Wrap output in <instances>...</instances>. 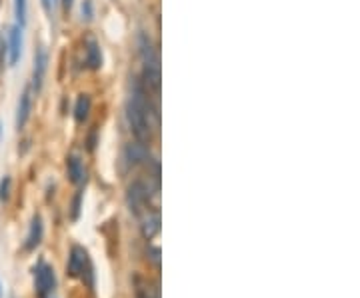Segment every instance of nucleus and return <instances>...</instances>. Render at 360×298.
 Wrapping results in <instances>:
<instances>
[{
    "mask_svg": "<svg viewBox=\"0 0 360 298\" xmlns=\"http://www.w3.org/2000/svg\"><path fill=\"white\" fill-rule=\"evenodd\" d=\"M155 112L156 110H153L150 94L146 91V86L142 84V80H134L129 108H127V118L136 141L146 144L153 141V115Z\"/></svg>",
    "mask_w": 360,
    "mask_h": 298,
    "instance_id": "nucleus-1",
    "label": "nucleus"
},
{
    "mask_svg": "<svg viewBox=\"0 0 360 298\" xmlns=\"http://www.w3.org/2000/svg\"><path fill=\"white\" fill-rule=\"evenodd\" d=\"M139 46H141L142 56V84L146 86L148 94L158 96L160 94V60H158V54L153 46V40L146 34H141Z\"/></svg>",
    "mask_w": 360,
    "mask_h": 298,
    "instance_id": "nucleus-2",
    "label": "nucleus"
},
{
    "mask_svg": "<svg viewBox=\"0 0 360 298\" xmlns=\"http://www.w3.org/2000/svg\"><path fill=\"white\" fill-rule=\"evenodd\" d=\"M66 274L70 278H78V280H84L86 276L92 278V262H90L86 248L80 247V245H75L70 248L68 262H66Z\"/></svg>",
    "mask_w": 360,
    "mask_h": 298,
    "instance_id": "nucleus-3",
    "label": "nucleus"
},
{
    "mask_svg": "<svg viewBox=\"0 0 360 298\" xmlns=\"http://www.w3.org/2000/svg\"><path fill=\"white\" fill-rule=\"evenodd\" d=\"M127 205L134 216H141L150 208V186L144 181L130 182L127 188Z\"/></svg>",
    "mask_w": 360,
    "mask_h": 298,
    "instance_id": "nucleus-4",
    "label": "nucleus"
},
{
    "mask_svg": "<svg viewBox=\"0 0 360 298\" xmlns=\"http://www.w3.org/2000/svg\"><path fill=\"white\" fill-rule=\"evenodd\" d=\"M56 288V274L51 264L42 262L34 266V290L40 298H46Z\"/></svg>",
    "mask_w": 360,
    "mask_h": 298,
    "instance_id": "nucleus-5",
    "label": "nucleus"
},
{
    "mask_svg": "<svg viewBox=\"0 0 360 298\" xmlns=\"http://www.w3.org/2000/svg\"><path fill=\"white\" fill-rule=\"evenodd\" d=\"M32 101H34V91L30 84H26L25 91L20 92V98H18V106H16V130L25 129L30 120V112H32Z\"/></svg>",
    "mask_w": 360,
    "mask_h": 298,
    "instance_id": "nucleus-6",
    "label": "nucleus"
},
{
    "mask_svg": "<svg viewBox=\"0 0 360 298\" xmlns=\"http://www.w3.org/2000/svg\"><path fill=\"white\" fill-rule=\"evenodd\" d=\"M150 158V150H148V144L141 143V141H134L124 146V160L129 167H141L144 162H148Z\"/></svg>",
    "mask_w": 360,
    "mask_h": 298,
    "instance_id": "nucleus-7",
    "label": "nucleus"
},
{
    "mask_svg": "<svg viewBox=\"0 0 360 298\" xmlns=\"http://www.w3.org/2000/svg\"><path fill=\"white\" fill-rule=\"evenodd\" d=\"M46 68H49V54L46 51L40 46L39 51L34 52V66H32V91L40 92L42 89V82H44V77H46Z\"/></svg>",
    "mask_w": 360,
    "mask_h": 298,
    "instance_id": "nucleus-8",
    "label": "nucleus"
},
{
    "mask_svg": "<svg viewBox=\"0 0 360 298\" xmlns=\"http://www.w3.org/2000/svg\"><path fill=\"white\" fill-rule=\"evenodd\" d=\"M6 44H8V66H16L22 54V26H11Z\"/></svg>",
    "mask_w": 360,
    "mask_h": 298,
    "instance_id": "nucleus-9",
    "label": "nucleus"
},
{
    "mask_svg": "<svg viewBox=\"0 0 360 298\" xmlns=\"http://www.w3.org/2000/svg\"><path fill=\"white\" fill-rule=\"evenodd\" d=\"M44 238V222H42V216L40 214H34L32 221H30V226H28V234L25 238V250L26 252H32L40 247Z\"/></svg>",
    "mask_w": 360,
    "mask_h": 298,
    "instance_id": "nucleus-10",
    "label": "nucleus"
},
{
    "mask_svg": "<svg viewBox=\"0 0 360 298\" xmlns=\"http://www.w3.org/2000/svg\"><path fill=\"white\" fill-rule=\"evenodd\" d=\"M141 233L146 240H153L156 234L160 233V212L148 208L146 212H142L141 216Z\"/></svg>",
    "mask_w": 360,
    "mask_h": 298,
    "instance_id": "nucleus-11",
    "label": "nucleus"
},
{
    "mask_svg": "<svg viewBox=\"0 0 360 298\" xmlns=\"http://www.w3.org/2000/svg\"><path fill=\"white\" fill-rule=\"evenodd\" d=\"M66 172H68V181L75 186H82L86 182V167L78 155H70L66 158Z\"/></svg>",
    "mask_w": 360,
    "mask_h": 298,
    "instance_id": "nucleus-12",
    "label": "nucleus"
},
{
    "mask_svg": "<svg viewBox=\"0 0 360 298\" xmlns=\"http://www.w3.org/2000/svg\"><path fill=\"white\" fill-rule=\"evenodd\" d=\"M86 66L90 70H101L103 66V51L96 40H89L86 44Z\"/></svg>",
    "mask_w": 360,
    "mask_h": 298,
    "instance_id": "nucleus-13",
    "label": "nucleus"
},
{
    "mask_svg": "<svg viewBox=\"0 0 360 298\" xmlns=\"http://www.w3.org/2000/svg\"><path fill=\"white\" fill-rule=\"evenodd\" d=\"M90 108H92V101H90L89 94H80L77 98V104H75V120L78 124H82L89 118Z\"/></svg>",
    "mask_w": 360,
    "mask_h": 298,
    "instance_id": "nucleus-14",
    "label": "nucleus"
},
{
    "mask_svg": "<svg viewBox=\"0 0 360 298\" xmlns=\"http://www.w3.org/2000/svg\"><path fill=\"white\" fill-rule=\"evenodd\" d=\"M136 298H160L158 294V288L150 286V283H142V280H136Z\"/></svg>",
    "mask_w": 360,
    "mask_h": 298,
    "instance_id": "nucleus-15",
    "label": "nucleus"
},
{
    "mask_svg": "<svg viewBox=\"0 0 360 298\" xmlns=\"http://www.w3.org/2000/svg\"><path fill=\"white\" fill-rule=\"evenodd\" d=\"M14 16H16V25L25 28L26 16H28V0H14Z\"/></svg>",
    "mask_w": 360,
    "mask_h": 298,
    "instance_id": "nucleus-16",
    "label": "nucleus"
},
{
    "mask_svg": "<svg viewBox=\"0 0 360 298\" xmlns=\"http://www.w3.org/2000/svg\"><path fill=\"white\" fill-rule=\"evenodd\" d=\"M11 188H13V179L6 174L0 179V202H8L11 198Z\"/></svg>",
    "mask_w": 360,
    "mask_h": 298,
    "instance_id": "nucleus-17",
    "label": "nucleus"
},
{
    "mask_svg": "<svg viewBox=\"0 0 360 298\" xmlns=\"http://www.w3.org/2000/svg\"><path fill=\"white\" fill-rule=\"evenodd\" d=\"M8 63V44H6V39L0 34V68Z\"/></svg>",
    "mask_w": 360,
    "mask_h": 298,
    "instance_id": "nucleus-18",
    "label": "nucleus"
},
{
    "mask_svg": "<svg viewBox=\"0 0 360 298\" xmlns=\"http://www.w3.org/2000/svg\"><path fill=\"white\" fill-rule=\"evenodd\" d=\"M148 259L153 260V264L158 268V266H160V248L158 247L148 248Z\"/></svg>",
    "mask_w": 360,
    "mask_h": 298,
    "instance_id": "nucleus-19",
    "label": "nucleus"
},
{
    "mask_svg": "<svg viewBox=\"0 0 360 298\" xmlns=\"http://www.w3.org/2000/svg\"><path fill=\"white\" fill-rule=\"evenodd\" d=\"M80 202H82V193H78L77 196H75V200H72V221H77L78 219V212H80Z\"/></svg>",
    "mask_w": 360,
    "mask_h": 298,
    "instance_id": "nucleus-20",
    "label": "nucleus"
},
{
    "mask_svg": "<svg viewBox=\"0 0 360 298\" xmlns=\"http://www.w3.org/2000/svg\"><path fill=\"white\" fill-rule=\"evenodd\" d=\"M82 16H86V20L92 18V2L90 0H84V4H82Z\"/></svg>",
    "mask_w": 360,
    "mask_h": 298,
    "instance_id": "nucleus-21",
    "label": "nucleus"
},
{
    "mask_svg": "<svg viewBox=\"0 0 360 298\" xmlns=\"http://www.w3.org/2000/svg\"><path fill=\"white\" fill-rule=\"evenodd\" d=\"M72 4H75V0H63V8H65V13H70Z\"/></svg>",
    "mask_w": 360,
    "mask_h": 298,
    "instance_id": "nucleus-22",
    "label": "nucleus"
},
{
    "mask_svg": "<svg viewBox=\"0 0 360 298\" xmlns=\"http://www.w3.org/2000/svg\"><path fill=\"white\" fill-rule=\"evenodd\" d=\"M0 298H2V283H0Z\"/></svg>",
    "mask_w": 360,
    "mask_h": 298,
    "instance_id": "nucleus-23",
    "label": "nucleus"
},
{
    "mask_svg": "<svg viewBox=\"0 0 360 298\" xmlns=\"http://www.w3.org/2000/svg\"><path fill=\"white\" fill-rule=\"evenodd\" d=\"M0 134H2V124H0Z\"/></svg>",
    "mask_w": 360,
    "mask_h": 298,
    "instance_id": "nucleus-24",
    "label": "nucleus"
}]
</instances>
